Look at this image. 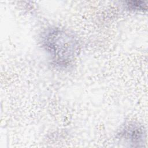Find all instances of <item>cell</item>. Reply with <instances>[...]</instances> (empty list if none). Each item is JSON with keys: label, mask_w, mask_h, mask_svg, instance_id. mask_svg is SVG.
Returning <instances> with one entry per match:
<instances>
[{"label": "cell", "mask_w": 148, "mask_h": 148, "mask_svg": "<svg viewBox=\"0 0 148 148\" xmlns=\"http://www.w3.org/2000/svg\"><path fill=\"white\" fill-rule=\"evenodd\" d=\"M44 46L56 64L66 66L77 51V42L73 36L60 29H51L43 37Z\"/></svg>", "instance_id": "6da1fadb"}, {"label": "cell", "mask_w": 148, "mask_h": 148, "mask_svg": "<svg viewBox=\"0 0 148 148\" xmlns=\"http://www.w3.org/2000/svg\"><path fill=\"white\" fill-rule=\"evenodd\" d=\"M128 9L134 10H142L143 11L144 9H146V5L145 2L142 1H131L128 2L127 4Z\"/></svg>", "instance_id": "7a4b0ae2"}]
</instances>
